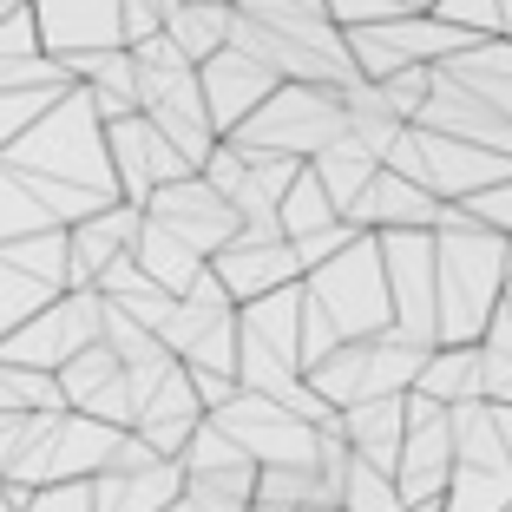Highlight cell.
Instances as JSON below:
<instances>
[{
  "mask_svg": "<svg viewBox=\"0 0 512 512\" xmlns=\"http://www.w3.org/2000/svg\"><path fill=\"white\" fill-rule=\"evenodd\" d=\"M440 243V348H480L493 316L506 309L512 237L486 230L467 204H447L434 224Z\"/></svg>",
  "mask_w": 512,
  "mask_h": 512,
  "instance_id": "obj_1",
  "label": "cell"
},
{
  "mask_svg": "<svg viewBox=\"0 0 512 512\" xmlns=\"http://www.w3.org/2000/svg\"><path fill=\"white\" fill-rule=\"evenodd\" d=\"M0 165L14 171H40V178H60V184H86L99 197H119V178H112V151H106V119L92 112L86 92H66L60 106L46 112L27 138H20ZM125 204V197H119Z\"/></svg>",
  "mask_w": 512,
  "mask_h": 512,
  "instance_id": "obj_2",
  "label": "cell"
},
{
  "mask_svg": "<svg viewBox=\"0 0 512 512\" xmlns=\"http://www.w3.org/2000/svg\"><path fill=\"white\" fill-rule=\"evenodd\" d=\"M309 302L335 322L342 342H375L394 329V289H388V263H381V237H355L335 263H322L316 276H302Z\"/></svg>",
  "mask_w": 512,
  "mask_h": 512,
  "instance_id": "obj_3",
  "label": "cell"
},
{
  "mask_svg": "<svg viewBox=\"0 0 512 512\" xmlns=\"http://www.w3.org/2000/svg\"><path fill=\"white\" fill-rule=\"evenodd\" d=\"M335 138H348V99H342V92H335V86H276V99L256 112L230 145L276 151V158L316 165Z\"/></svg>",
  "mask_w": 512,
  "mask_h": 512,
  "instance_id": "obj_4",
  "label": "cell"
},
{
  "mask_svg": "<svg viewBox=\"0 0 512 512\" xmlns=\"http://www.w3.org/2000/svg\"><path fill=\"white\" fill-rule=\"evenodd\" d=\"M99 342H106V296H99V289H73V296H60L46 316H33L20 335H7V342H0V362L60 375L73 355H86V348H99Z\"/></svg>",
  "mask_w": 512,
  "mask_h": 512,
  "instance_id": "obj_5",
  "label": "cell"
},
{
  "mask_svg": "<svg viewBox=\"0 0 512 512\" xmlns=\"http://www.w3.org/2000/svg\"><path fill=\"white\" fill-rule=\"evenodd\" d=\"M217 427H224L230 440H237L243 453H250L256 467H316L322 453V427L296 421L283 401H270V394H250L243 388L237 401L224 407V414H211Z\"/></svg>",
  "mask_w": 512,
  "mask_h": 512,
  "instance_id": "obj_6",
  "label": "cell"
},
{
  "mask_svg": "<svg viewBox=\"0 0 512 512\" xmlns=\"http://www.w3.org/2000/svg\"><path fill=\"white\" fill-rule=\"evenodd\" d=\"M106 151H112V178H119V197H125V204H138V211H145V204L165 191V184L197 178V165L184 158L178 145H171L165 132H158V125L145 119V112H132V119L106 125Z\"/></svg>",
  "mask_w": 512,
  "mask_h": 512,
  "instance_id": "obj_7",
  "label": "cell"
},
{
  "mask_svg": "<svg viewBox=\"0 0 512 512\" xmlns=\"http://www.w3.org/2000/svg\"><path fill=\"white\" fill-rule=\"evenodd\" d=\"M145 217H151V224H165L171 237H184L197 256H211V263L243 237V217L230 211V197H217L204 178H178V184H165V191L145 204Z\"/></svg>",
  "mask_w": 512,
  "mask_h": 512,
  "instance_id": "obj_8",
  "label": "cell"
},
{
  "mask_svg": "<svg viewBox=\"0 0 512 512\" xmlns=\"http://www.w3.org/2000/svg\"><path fill=\"white\" fill-rule=\"evenodd\" d=\"M46 60H79V53H112L125 46V0H33Z\"/></svg>",
  "mask_w": 512,
  "mask_h": 512,
  "instance_id": "obj_9",
  "label": "cell"
},
{
  "mask_svg": "<svg viewBox=\"0 0 512 512\" xmlns=\"http://www.w3.org/2000/svg\"><path fill=\"white\" fill-rule=\"evenodd\" d=\"M197 79H204V106H211V119H217V138H237L243 125L276 99V86H283L270 66L250 60V53H237V46H224L217 60H204Z\"/></svg>",
  "mask_w": 512,
  "mask_h": 512,
  "instance_id": "obj_10",
  "label": "cell"
},
{
  "mask_svg": "<svg viewBox=\"0 0 512 512\" xmlns=\"http://www.w3.org/2000/svg\"><path fill=\"white\" fill-rule=\"evenodd\" d=\"M211 270L224 276L230 302L250 309V302H263V296H276V289H296L302 283V256H296V243H289V237L283 243H230Z\"/></svg>",
  "mask_w": 512,
  "mask_h": 512,
  "instance_id": "obj_11",
  "label": "cell"
},
{
  "mask_svg": "<svg viewBox=\"0 0 512 512\" xmlns=\"http://www.w3.org/2000/svg\"><path fill=\"white\" fill-rule=\"evenodd\" d=\"M138 230H145V211L138 204H106L99 217L73 224V289H99V276L119 263V256L138 250ZM66 289V296H73Z\"/></svg>",
  "mask_w": 512,
  "mask_h": 512,
  "instance_id": "obj_12",
  "label": "cell"
},
{
  "mask_svg": "<svg viewBox=\"0 0 512 512\" xmlns=\"http://www.w3.org/2000/svg\"><path fill=\"white\" fill-rule=\"evenodd\" d=\"M440 211H447V204H440L434 191L407 184L401 171H381V178L368 184V197L348 211V224L368 230V237H388V230H434Z\"/></svg>",
  "mask_w": 512,
  "mask_h": 512,
  "instance_id": "obj_13",
  "label": "cell"
},
{
  "mask_svg": "<svg viewBox=\"0 0 512 512\" xmlns=\"http://www.w3.org/2000/svg\"><path fill=\"white\" fill-rule=\"evenodd\" d=\"M342 434L355 447V460H368L375 473H401V447H407V394L388 401H362L342 414Z\"/></svg>",
  "mask_w": 512,
  "mask_h": 512,
  "instance_id": "obj_14",
  "label": "cell"
},
{
  "mask_svg": "<svg viewBox=\"0 0 512 512\" xmlns=\"http://www.w3.org/2000/svg\"><path fill=\"white\" fill-rule=\"evenodd\" d=\"M434 73L512 119V40H473L467 53H453V60L434 66Z\"/></svg>",
  "mask_w": 512,
  "mask_h": 512,
  "instance_id": "obj_15",
  "label": "cell"
},
{
  "mask_svg": "<svg viewBox=\"0 0 512 512\" xmlns=\"http://www.w3.org/2000/svg\"><path fill=\"white\" fill-rule=\"evenodd\" d=\"M132 256H138V270L165 289V296H178V302L191 296L197 283H204V270H211V256H197L184 237H171V230L151 224V217H145V230H138V250H132Z\"/></svg>",
  "mask_w": 512,
  "mask_h": 512,
  "instance_id": "obj_16",
  "label": "cell"
},
{
  "mask_svg": "<svg viewBox=\"0 0 512 512\" xmlns=\"http://www.w3.org/2000/svg\"><path fill=\"white\" fill-rule=\"evenodd\" d=\"M184 467L178 460H165V467H151V473H99L92 480V493H99V512H171L184 499Z\"/></svg>",
  "mask_w": 512,
  "mask_h": 512,
  "instance_id": "obj_17",
  "label": "cell"
},
{
  "mask_svg": "<svg viewBox=\"0 0 512 512\" xmlns=\"http://www.w3.org/2000/svg\"><path fill=\"white\" fill-rule=\"evenodd\" d=\"M309 171H316V178H322V191L335 197V211L348 217V211H355V204L368 197V184L381 178V158H375V151H368L355 132H348V138H335V145L322 151V158H316Z\"/></svg>",
  "mask_w": 512,
  "mask_h": 512,
  "instance_id": "obj_18",
  "label": "cell"
},
{
  "mask_svg": "<svg viewBox=\"0 0 512 512\" xmlns=\"http://www.w3.org/2000/svg\"><path fill=\"white\" fill-rule=\"evenodd\" d=\"M414 394H427V401H440V407L486 401V355L480 348H434Z\"/></svg>",
  "mask_w": 512,
  "mask_h": 512,
  "instance_id": "obj_19",
  "label": "cell"
},
{
  "mask_svg": "<svg viewBox=\"0 0 512 512\" xmlns=\"http://www.w3.org/2000/svg\"><path fill=\"white\" fill-rule=\"evenodd\" d=\"M230 27H237V7H211V0H184L178 14L165 20V33L184 46V60H191V66L217 60V53L230 46Z\"/></svg>",
  "mask_w": 512,
  "mask_h": 512,
  "instance_id": "obj_20",
  "label": "cell"
},
{
  "mask_svg": "<svg viewBox=\"0 0 512 512\" xmlns=\"http://www.w3.org/2000/svg\"><path fill=\"white\" fill-rule=\"evenodd\" d=\"M0 256L14 270L40 276L46 289H73V230H40V237H20V243H0Z\"/></svg>",
  "mask_w": 512,
  "mask_h": 512,
  "instance_id": "obj_21",
  "label": "cell"
},
{
  "mask_svg": "<svg viewBox=\"0 0 512 512\" xmlns=\"http://www.w3.org/2000/svg\"><path fill=\"white\" fill-rule=\"evenodd\" d=\"M335 224H348V217L335 211V197L322 191L316 171H302L296 191L283 197V237L289 243H309V237H322V230H335Z\"/></svg>",
  "mask_w": 512,
  "mask_h": 512,
  "instance_id": "obj_22",
  "label": "cell"
},
{
  "mask_svg": "<svg viewBox=\"0 0 512 512\" xmlns=\"http://www.w3.org/2000/svg\"><path fill=\"white\" fill-rule=\"evenodd\" d=\"M119 381H125V362L112 355L106 342L86 348V355H73V362L60 368V394H66V407H73V414H86V407L99 401L106 388H119Z\"/></svg>",
  "mask_w": 512,
  "mask_h": 512,
  "instance_id": "obj_23",
  "label": "cell"
},
{
  "mask_svg": "<svg viewBox=\"0 0 512 512\" xmlns=\"http://www.w3.org/2000/svg\"><path fill=\"white\" fill-rule=\"evenodd\" d=\"M53 302H60V289H46L40 276L14 270V263L0 256V342H7V335H20L33 316H46Z\"/></svg>",
  "mask_w": 512,
  "mask_h": 512,
  "instance_id": "obj_24",
  "label": "cell"
},
{
  "mask_svg": "<svg viewBox=\"0 0 512 512\" xmlns=\"http://www.w3.org/2000/svg\"><path fill=\"white\" fill-rule=\"evenodd\" d=\"M66 92H73V86H20V92H0V158H7V151L33 132L46 112L60 106Z\"/></svg>",
  "mask_w": 512,
  "mask_h": 512,
  "instance_id": "obj_25",
  "label": "cell"
},
{
  "mask_svg": "<svg viewBox=\"0 0 512 512\" xmlns=\"http://www.w3.org/2000/svg\"><path fill=\"white\" fill-rule=\"evenodd\" d=\"M178 467H184V480H211V473H237V467H256V460H250V453H243L217 421H204V427L191 434V447H184Z\"/></svg>",
  "mask_w": 512,
  "mask_h": 512,
  "instance_id": "obj_26",
  "label": "cell"
},
{
  "mask_svg": "<svg viewBox=\"0 0 512 512\" xmlns=\"http://www.w3.org/2000/svg\"><path fill=\"white\" fill-rule=\"evenodd\" d=\"M427 14H440L447 27L473 33V40H506V14H499V0H434Z\"/></svg>",
  "mask_w": 512,
  "mask_h": 512,
  "instance_id": "obj_27",
  "label": "cell"
},
{
  "mask_svg": "<svg viewBox=\"0 0 512 512\" xmlns=\"http://www.w3.org/2000/svg\"><path fill=\"white\" fill-rule=\"evenodd\" d=\"M197 178L211 184L217 197H237L243 184H250V158H243V151H237V145H230V138H224V145H217L211 158H204V171H197Z\"/></svg>",
  "mask_w": 512,
  "mask_h": 512,
  "instance_id": "obj_28",
  "label": "cell"
},
{
  "mask_svg": "<svg viewBox=\"0 0 512 512\" xmlns=\"http://www.w3.org/2000/svg\"><path fill=\"white\" fill-rule=\"evenodd\" d=\"M27 512H99V493L92 480H66V486H40Z\"/></svg>",
  "mask_w": 512,
  "mask_h": 512,
  "instance_id": "obj_29",
  "label": "cell"
},
{
  "mask_svg": "<svg viewBox=\"0 0 512 512\" xmlns=\"http://www.w3.org/2000/svg\"><path fill=\"white\" fill-rule=\"evenodd\" d=\"M151 289H158V283L138 270V256H119V263L99 276V296H106V302H132V296H151Z\"/></svg>",
  "mask_w": 512,
  "mask_h": 512,
  "instance_id": "obj_30",
  "label": "cell"
},
{
  "mask_svg": "<svg viewBox=\"0 0 512 512\" xmlns=\"http://www.w3.org/2000/svg\"><path fill=\"white\" fill-rule=\"evenodd\" d=\"M467 211H473V217H480V224H486V230H499V237H512V178H506V184H499V191H486V197H473Z\"/></svg>",
  "mask_w": 512,
  "mask_h": 512,
  "instance_id": "obj_31",
  "label": "cell"
},
{
  "mask_svg": "<svg viewBox=\"0 0 512 512\" xmlns=\"http://www.w3.org/2000/svg\"><path fill=\"white\" fill-rule=\"evenodd\" d=\"M132 60L151 66V73H178V66H191V60H184V46L171 40V33H151L145 46H132Z\"/></svg>",
  "mask_w": 512,
  "mask_h": 512,
  "instance_id": "obj_32",
  "label": "cell"
},
{
  "mask_svg": "<svg viewBox=\"0 0 512 512\" xmlns=\"http://www.w3.org/2000/svg\"><path fill=\"white\" fill-rule=\"evenodd\" d=\"M151 467H165V460L151 453V440L145 434H125L119 453H112V473H125V480H132V473H151Z\"/></svg>",
  "mask_w": 512,
  "mask_h": 512,
  "instance_id": "obj_33",
  "label": "cell"
},
{
  "mask_svg": "<svg viewBox=\"0 0 512 512\" xmlns=\"http://www.w3.org/2000/svg\"><path fill=\"white\" fill-rule=\"evenodd\" d=\"M20 447H27V414H0V480L14 473Z\"/></svg>",
  "mask_w": 512,
  "mask_h": 512,
  "instance_id": "obj_34",
  "label": "cell"
},
{
  "mask_svg": "<svg viewBox=\"0 0 512 512\" xmlns=\"http://www.w3.org/2000/svg\"><path fill=\"white\" fill-rule=\"evenodd\" d=\"M171 512H204V506H197V499H191V493H184V499H178V506H171Z\"/></svg>",
  "mask_w": 512,
  "mask_h": 512,
  "instance_id": "obj_35",
  "label": "cell"
},
{
  "mask_svg": "<svg viewBox=\"0 0 512 512\" xmlns=\"http://www.w3.org/2000/svg\"><path fill=\"white\" fill-rule=\"evenodd\" d=\"M499 14H506V40H512V0H499Z\"/></svg>",
  "mask_w": 512,
  "mask_h": 512,
  "instance_id": "obj_36",
  "label": "cell"
},
{
  "mask_svg": "<svg viewBox=\"0 0 512 512\" xmlns=\"http://www.w3.org/2000/svg\"><path fill=\"white\" fill-rule=\"evenodd\" d=\"M394 7H407V14H427V7H421V0H394Z\"/></svg>",
  "mask_w": 512,
  "mask_h": 512,
  "instance_id": "obj_37",
  "label": "cell"
},
{
  "mask_svg": "<svg viewBox=\"0 0 512 512\" xmlns=\"http://www.w3.org/2000/svg\"><path fill=\"white\" fill-rule=\"evenodd\" d=\"M0 512H14V499H7V493H0Z\"/></svg>",
  "mask_w": 512,
  "mask_h": 512,
  "instance_id": "obj_38",
  "label": "cell"
},
{
  "mask_svg": "<svg viewBox=\"0 0 512 512\" xmlns=\"http://www.w3.org/2000/svg\"><path fill=\"white\" fill-rule=\"evenodd\" d=\"M407 512H440V506H407Z\"/></svg>",
  "mask_w": 512,
  "mask_h": 512,
  "instance_id": "obj_39",
  "label": "cell"
},
{
  "mask_svg": "<svg viewBox=\"0 0 512 512\" xmlns=\"http://www.w3.org/2000/svg\"><path fill=\"white\" fill-rule=\"evenodd\" d=\"M211 7H237V0H211Z\"/></svg>",
  "mask_w": 512,
  "mask_h": 512,
  "instance_id": "obj_40",
  "label": "cell"
}]
</instances>
